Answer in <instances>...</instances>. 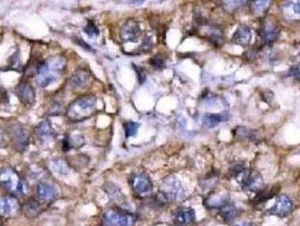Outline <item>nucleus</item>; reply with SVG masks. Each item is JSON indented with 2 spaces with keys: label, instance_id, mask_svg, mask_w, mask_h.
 <instances>
[{
  "label": "nucleus",
  "instance_id": "c9c22d12",
  "mask_svg": "<svg viewBox=\"0 0 300 226\" xmlns=\"http://www.w3.org/2000/svg\"><path fill=\"white\" fill-rule=\"evenodd\" d=\"M3 225V222H2V218L0 217V226H2Z\"/></svg>",
  "mask_w": 300,
  "mask_h": 226
},
{
  "label": "nucleus",
  "instance_id": "412c9836",
  "mask_svg": "<svg viewBox=\"0 0 300 226\" xmlns=\"http://www.w3.org/2000/svg\"><path fill=\"white\" fill-rule=\"evenodd\" d=\"M83 145V138L79 135H68L62 139L61 149L63 152H69L70 149L79 148Z\"/></svg>",
  "mask_w": 300,
  "mask_h": 226
},
{
  "label": "nucleus",
  "instance_id": "393cba45",
  "mask_svg": "<svg viewBox=\"0 0 300 226\" xmlns=\"http://www.w3.org/2000/svg\"><path fill=\"white\" fill-rule=\"evenodd\" d=\"M222 115L216 114V113H209L203 116V124L208 128H215L217 127L219 123L222 122Z\"/></svg>",
  "mask_w": 300,
  "mask_h": 226
},
{
  "label": "nucleus",
  "instance_id": "cd10ccee",
  "mask_svg": "<svg viewBox=\"0 0 300 226\" xmlns=\"http://www.w3.org/2000/svg\"><path fill=\"white\" fill-rule=\"evenodd\" d=\"M236 135L238 138L243 139V141H245V139H254L255 138L256 133L254 130H250L248 128L245 127H238L236 128Z\"/></svg>",
  "mask_w": 300,
  "mask_h": 226
},
{
  "label": "nucleus",
  "instance_id": "b1692460",
  "mask_svg": "<svg viewBox=\"0 0 300 226\" xmlns=\"http://www.w3.org/2000/svg\"><path fill=\"white\" fill-rule=\"evenodd\" d=\"M249 3H250L249 5L250 11H252L254 15H263L270 7V1H267V0H261V1H250Z\"/></svg>",
  "mask_w": 300,
  "mask_h": 226
},
{
  "label": "nucleus",
  "instance_id": "4be33fe9",
  "mask_svg": "<svg viewBox=\"0 0 300 226\" xmlns=\"http://www.w3.org/2000/svg\"><path fill=\"white\" fill-rule=\"evenodd\" d=\"M50 168L58 175H66L69 171V165H68L67 161L60 157H55L50 161Z\"/></svg>",
  "mask_w": 300,
  "mask_h": 226
},
{
  "label": "nucleus",
  "instance_id": "f704fd0d",
  "mask_svg": "<svg viewBox=\"0 0 300 226\" xmlns=\"http://www.w3.org/2000/svg\"><path fill=\"white\" fill-rule=\"evenodd\" d=\"M233 226H253V224L250 223V222H242V223H238V224H235Z\"/></svg>",
  "mask_w": 300,
  "mask_h": 226
},
{
  "label": "nucleus",
  "instance_id": "ddd939ff",
  "mask_svg": "<svg viewBox=\"0 0 300 226\" xmlns=\"http://www.w3.org/2000/svg\"><path fill=\"white\" fill-rule=\"evenodd\" d=\"M16 95L24 105H33L35 102V89L28 82L23 81L15 88Z\"/></svg>",
  "mask_w": 300,
  "mask_h": 226
},
{
  "label": "nucleus",
  "instance_id": "473e14b6",
  "mask_svg": "<svg viewBox=\"0 0 300 226\" xmlns=\"http://www.w3.org/2000/svg\"><path fill=\"white\" fill-rule=\"evenodd\" d=\"M75 40H76V43H77V44H79V45H81V47H82L83 49H85V50H86V51H93V49H92V47H90V45H88V44H87V43L85 42V41H83L82 39H78V37H76V39H75Z\"/></svg>",
  "mask_w": 300,
  "mask_h": 226
},
{
  "label": "nucleus",
  "instance_id": "a878e982",
  "mask_svg": "<svg viewBox=\"0 0 300 226\" xmlns=\"http://www.w3.org/2000/svg\"><path fill=\"white\" fill-rule=\"evenodd\" d=\"M139 127H140V124L138 122L125 121L123 123V129H124L125 137H127V138L134 137V136H136V133H138Z\"/></svg>",
  "mask_w": 300,
  "mask_h": 226
},
{
  "label": "nucleus",
  "instance_id": "dca6fc26",
  "mask_svg": "<svg viewBox=\"0 0 300 226\" xmlns=\"http://www.w3.org/2000/svg\"><path fill=\"white\" fill-rule=\"evenodd\" d=\"M22 212L28 218H35L43 212V203L37 198H29L22 205Z\"/></svg>",
  "mask_w": 300,
  "mask_h": 226
},
{
  "label": "nucleus",
  "instance_id": "c85d7f7f",
  "mask_svg": "<svg viewBox=\"0 0 300 226\" xmlns=\"http://www.w3.org/2000/svg\"><path fill=\"white\" fill-rule=\"evenodd\" d=\"M222 7L223 9L228 13H234V11L238 10L245 5L246 1H222Z\"/></svg>",
  "mask_w": 300,
  "mask_h": 226
},
{
  "label": "nucleus",
  "instance_id": "6ab92c4d",
  "mask_svg": "<svg viewBox=\"0 0 300 226\" xmlns=\"http://www.w3.org/2000/svg\"><path fill=\"white\" fill-rule=\"evenodd\" d=\"M252 40V31L247 25H239L233 35V42L239 45H248Z\"/></svg>",
  "mask_w": 300,
  "mask_h": 226
},
{
  "label": "nucleus",
  "instance_id": "9b49d317",
  "mask_svg": "<svg viewBox=\"0 0 300 226\" xmlns=\"http://www.w3.org/2000/svg\"><path fill=\"white\" fill-rule=\"evenodd\" d=\"M140 35H141V28L135 20L127 21L120 29V36L123 42H136Z\"/></svg>",
  "mask_w": 300,
  "mask_h": 226
},
{
  "label": "nucleus",
  "instance_id": "bb28decb",
  "mask_svg": "<svg viewBox=\"0 0 300 226\" xmlns=\"http://www.w3.org/2000/svg\"><path fill=\"white\" fill-rule=\"evenodd\" d=\"M274 196V190H260L257 192V195L254 198V202L255 203H263L265 201H268L270 198H272Z\"/></svg>",
  "mask_w": 300,
  "mask_h": 226
},
{
  "label": "nucleus",
  "instance_id": "7ed1b4c3",
  "mask_svg": "<svg viewBox=\"0 0 300 226\" xmlns=\"http://www.w3.org/2000/svg\"><path fill=\"white\" fill-rule=\"evenodd\" d=\"M0 188L10 195H26L28 184L11 168L0 169Z\"/></svg>",
  "mask_w": 300,
  "mask_h": 226
},
{
  "label": "nucleus",
  "instance_id": "72a5a7b5",
  "mask_svg": "<svg viewBox=\"0 0 300 226\" xmlns=\"http://www.w3.org/2000/svg\"><path fill=\"white\" fill-rule=\"evenodd\" d=\"M290 74L292 75V76H296V77H300V63L297 66L292 67L290 69Z\"/></svg>",
  "mask_w": 300,
  "mask_h": 226
},
{
  "label": "nucleus",
  "instance_id": "423d86ee",
  "mask_svg": "<svg viewBox=\"0 0 300 226\" xmlns=\"http://www.w3.org/2000/svg\"><path fill=\"white\" fill-rule=\"evenodd\" d=\"M8 134L10 136L11 141L14 142L15 147L18 150H25L28 146L29 135L27 133V129L21 123H13L10 124L8 128Z\"/></svg>",
  "mask_w": 300,
  "mask_h": 226
},
{
  "label": "nucleus",
  "instance_id": "39448f33",
  "mask_svg": "<svg viewBox=\"0 0 300 226\" xmlns=\"http://www.w3.org/2000/svg\"><path fill=\"white\" fill-rule=\"evenodd\" d=\"M130 186L136 195L140 197H148L153 192V181L147 173L136 172L130 176Z\"/></svg>",
  "mask_w": 300,
  "mask_h": 226
},
{
  "label": "nucleus",
  "instance_id": "f257e3e1",
  "mask_svg": "<svg viewBox=\"0 0 300 226\" xmlns=\"http://www.w3.org/2000/svg\"><path fill=\"white\" fill-rule=\"evenodd\" d=\"M67 58L62 55L53 56L41 62L36 73V83L41 87H48L62 76L67 68Z\"/></svg>",
  "mask_w": 300,
  "mask_h": 226
},
{
  "label": "nucleus",
  "instance_id": "1a4fd4ad",
  "mask_svg": "<svg viewBox=\"0 0 300 226\" xmlns=\"http://www.w3.org/2000/svg\"><path fill=\"white\" fill-rule=\"evenodd\" d=\"M280 35V28L274 21L265 20L260 28V37L262 43L270 45L274 43Z\"/></svg>",
  "mask_w": 300,
  "mask_h": 226
},
{
  "label": "nucleus",
  "instance_id": "f8f14e48",
  "mask_svg": "<svg viewBox=\"0 0 300 226\" xmlns=\"http://www.w3.org/2000/svg\"><path fill=\"white\" fill-rule=\"evenodd\" d=\"M92 79H93V76L88 69H85V68H79L78 70H76L75 73L71 75L69 83H70L71 88L75 90H79V89L86 88L87 86L90 84Z\"/></svg>",
  "mask_w": 300,
  "mask_h": 226
},
{
  "label": "nucleus",
  "instance_id": "2f4dec72",
  "mask_svg": "<svg viewBox=\"0 0 300 226\" xmlns=\"http://www.w3.org/2000/svg\"><path fill=\"white\" fill-rule=\"evenodd\" d=\"M134 68H135V70L136 71V75H138L139 83H140V84H142V83L146 81V73L140 67H136V66L134 65Z\"/></svg>",
  "mask_w": 300,
  "mask_h": 226
},
{
  "label": "nucleus",
  "instance_id": "6e6552de",
  "mask_svg": "<svg viewBox=\"0 0 300 226\" xmlns=\"http://www.w3.org/2000/svg\"><path fill=\"white\" fill-rule=\"evenodd\" d=\"M22 210L18 199L13 195L0 197V216L13 218Z\"/></svg>",
  "mask_w": 300,
  "mask_h": 226
},
{
  "label": "nucleus",
  "instance_id": "4468645a",
  "mask_svg": "<svg viewBox=\"0 0 300 226\" xmlns=\"http://www.w3.org/2000/svg\"><path fill=\"white\" fill-rule=\"evenodd\" d=\"M229 202V194L227 191L212 192L204 199V206L208 209H219L228 205Z\"/></svg>",
  "mask_w": 300,
  "mask_h": 226
},
{
  "label": "nucleus",
  "instance_id": "e433bc0d",
  "mask_svg": "<svg viewBox=\"0 0 300 226\" xmlns=\"http://www.w3.org/2000/svg\"><path fill=\"white\" fill-rule=\"evenodd\" d=\"M177 226H178V225H177Z\"/></svg>",
  "mask_w": 300,
  "mask_h": 226
},
{
  "label": "nucleus",
  "instance_id": "f3484780",
  "mask_svg": "<svg viewBox=\"0 0 300 226\" xmlns=\"http://www.w3.org/2000/svg\"><path fill=\"white\" fill-rule=\"evenodd\" d=\"M195 221V210L190 207H182L177 209L174 216V222L178 226H185Z\"/></svg>",
  "mask_w": 300,
  "mask_h": 226
},
{
  "label": "nucleus",
  "instance_id": "7c9ffc66",
  "mask_svg": "<svg viewBox=\"0 0 300 226\" xmlns=\"http://www.w3.org/2000/svg\"><path fill=\"white\" fill-rule=\"evenodd\" d=\"M149 63L150 66H153V68H155V69L162 70L164 69L165 67V59L163 58L161 55H157L149 60Z\"/></svg>",
  "mask_w": 300,
  "mask_h": 226
},
{
  "label": "nucleus",
  "instance_id": "c756f323",
  "mask_svg": "<svg viewBox=\"0 0 300 226\" xmlns=\"http://www.w3.org/2000/svg\"><path fill=\"white\" fill-rule=\"evenodd\" d=\"M83 32H85L89 37H94V36H97L98 34H100V29H98L97 25L95 24L93 21H89L88 23H87V25L85 26V28H83Z\"/></svg>",
  "mask_w": 300,
  "mask_h": 226
},
{
  "label": "nucleus",
  "instance_id": "5701e85b",
  "mask_svg": "<svg viewBox=\"0 0 300 226\" xmlns=\"http://www.w3.org/2000/svg\"><path fill=\"white\" fill-rule=\"evenodd\" d=\"M238 214V210L236 207L234 205H230V203H228L225 207H222L221 212H220V216H221L222 221L225 222V223H229V222H233L235 218H236Z\"/></svg>",
  "mask_w": 300,
  "mask_h": 226
},
{
  "label": "nucleus",
  "instance_id": "9d476101",
  "mask_svg": "<svg viewBox=\"0 0 300 226\" xmlns=\"http://www.w3.org/2000/svg\"><path fill=\"white\" fill-rule=\"evenodd\" d=\"M294 209V201L290 197L286 195H280L271 208L268 210L270 215H274L278 217H287L289 216L290 213Z\"/></svg>",
  "mask_w": 300,
  "mask_h": 226
},
{
  "label": "nucleus",
  "instance_id": "20e7f679",
  "mask_svg": "<svg viewBox=\"0 0 300 226\" xmlns=\"http://www.w3.org/2000/svg\"><path fill=\"white\" fill-rule=\"evenodd\" d=\"M136 221L134 214L120 208H111L102 215L101 226H135Z\"/></svg>",
  "mask_w": 300,
  "mask_h": 226
},
{
  "label": "nucleus",
  "instance_id": "a211bd4d",
  "mask_svg": "<svg viewBox=\"0 0 300 226\" xmlns=\"http://www.w3.org/2000/svg\"><path fill=\"white\" fill-rule=\"evenodd\" d=\"M35 136L41 142L50 141L55 137V129L48 120H43L35 128Z\"/></svg>",
  "mask_w": 300,
  "mask_h": 226
},
{
  "label": "nucleus",
  "instance_id": "0eeeda50",
  "mask_svg": "<svg viewBox=\"0 0 300 226\" xmlns=\"http://www.w3.org/2000/svg\"><path fill=\"white\" fill-rule=\"evenodd\" d=\"M161 192L168 199V201L182 199L185 194L183 186H182L180 180H177L175 176H169V178H167L164 181L163 190Z\"/></svg>",
  "mask_w": 300,
  "mask_h": 226
},
{
  "label": "nucleus",
  "instance_id": "2eb2a0df",
  "mask_svg": "<svg viewBox=\"0 0 300 226\" xmlns=\"http://www.w3.org/2000/svg\"><path fill=\"white\" fill-rule=\"evenodd\" d=\"M37 199L42 202H51L58 197V191L55 187L48 182H41L36 188Z\"/></svg>",
  "mask_w": 300,
  "mask_h": 226
},
{
  "label": "nucleus",
  "instance_id": "f03ea898",
  "mask_svg": "<svg viewBox=\"0 0 300 226\" xmlns=\"http://www.w3.org/2000/svg\"><path fill=\"white\" fill-rule=\"evenodd\" d=\"M97 99L93 94H85L78 96L67 108L66 114L68 119L73 122H82L88 119L96 111Z\"/></svg>",
  "mask_w": 300,
  "mask_h": 226
},
{
  "label": "nucleus",
  "instance_id": "aec40b11",
  "mask_svg": "<svg viewBox=\"0 0 300 226\" xmlns=\"http://www.w3.org/2000/svg\"><path fill=\"white\" fill-rule=\"evenodd\" d=\"M284 17L289 21L300 20V1H288L281 6Z\"/></svg>",
  "mask_w": 300,
  "mask_h": 226
}]
</instances>
